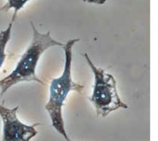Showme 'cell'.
I'll return each instance as SVG.
<instances>
[{
  "mask_svg": "<svg viewBox=\"0 0 158 141\" xmlns=\"http://www.w3.org/2000/svg\"><path fill=\"white\" fill-rule=\"evenodd\" d=\"M80 39L68 40L62 46L65 54L64 67L61 75L52 79L49 90V99L45 109L50 118L53 128L65 139L69 137L65 129L62 108L70 91L82 94L85 86L73 81L71 75L73 47Z\"/></svg>",
  "mask_w": 158,
  "mask_h": 141,
  "instance_id": "1",
  "label": "cell"
},
{
  "mask_svg": "<svg viewBox=\"0 0 158 141\" xmlns=\"http://www.w3.org/2000/svg\"><path fill=\"white\" fill-rule=\"evenodd\" d=\"M32 29L31 41L21 55L14 69L6 77L0 79L1 95L13 86L22 83L35 81L42 85L44 83L37 76L36 68L42 54L49 48L54 46L62 47L64 44L53 39L51 32H39L33 22H30Z\"/></svg>",
  "mask_w": 158,
  "mask_h": 141,
  "instance_id": "2",
  "label": "cell"
},
{
  "mask_svg": "<svg viewBox=\"0 0 158 141\" xmlns=\"http://www.w3.org/2000/svg\"><path fill=\"white\" fill-rule=\"evenodd\" d=\"M83 56L94 75L93 91L89 100L95 108L97 116L106 118L116 110L128 108V105L121 100L118 94L115 78L96 66L86 53Z\"/></svg>",
  "mask_w": 158,
  "mask_h": 141,
  "instance_id": "3",
  "label": "cell"
},
{
  "mask_svg": "<svg viewBox=\"0 0 158 141\" xmlns=\"http://www.w3.org/2000/svg\"><path fill=\"white\" fill-rule=\"evenodd\" d=\"M19 106L8 108L0 104V117L2 121L1 141H30L38 134L36 127L40 123L28 125L17 117Z\"/></svg>",
  "mask_w": 158,
  "mask_h": 141,
  "instance_id": "4",
  "label": "cell"
},
{
  "mask_svg": "<svg viewBox=\"0 0 158 141\" xmlns=\"http://www.w3.org/2000/svg\"><path fill=\"white\" fill-rule=\"evenodd\" d=\"M14 22L11 20L8 26L4 30L0 31V69L2 67L7 56L6 49L11 38Z\"/></svg>",
  "mask_w": 158,
  "mask_h": 141,
  "instance_id": "5",
  "label": "cell"
},
{
  "mask_svg": "<svg viewBox=\"0 0 158 141\" xmlns=\"http://www.w3.org/2000/svg\"><path fill=\"white\" fill-rule=\"evenodd\" d=\"M30 1L31 0H7L6 3L0 8V11L7 12L10 9H13L14 12L11 20L15 22L18 12Z\"/></svg>",
  "mask_w": 158,
  "mask_h": 141,
  "instance_id": "6",
  "label": "cell"
},
{
  "mask_svg": "<svg viewBox=\"0 0 158 141\" xmlns=\"http://www.w3.org/2000/svg\"><path fill=\"white\" fill-rule=\"evenodd\" d=\"M83 1L88 3L95 4L98 5H102L105 4V2H106V0H83Z\"/></svg>",
  "mask_w": 158,
  "mask_h": 141,
  "instance_id": "7",
  "label": "cell"
},
{
  "mask_svg": "<svg viewBox=\"0 0 158 141\" xmlns=\"http://www.w3.org/2000/svg\"><path fill=\"white\" fill-rule=\"evenodd\" d=\"M65 141H72L70 138H69V137L67 138V139H65Z\"/></svg>",
  "mask_w": 158,
  "mask_h": 141,
  "instance_id": "8",
  "label": "cell"
}]
</instances>
